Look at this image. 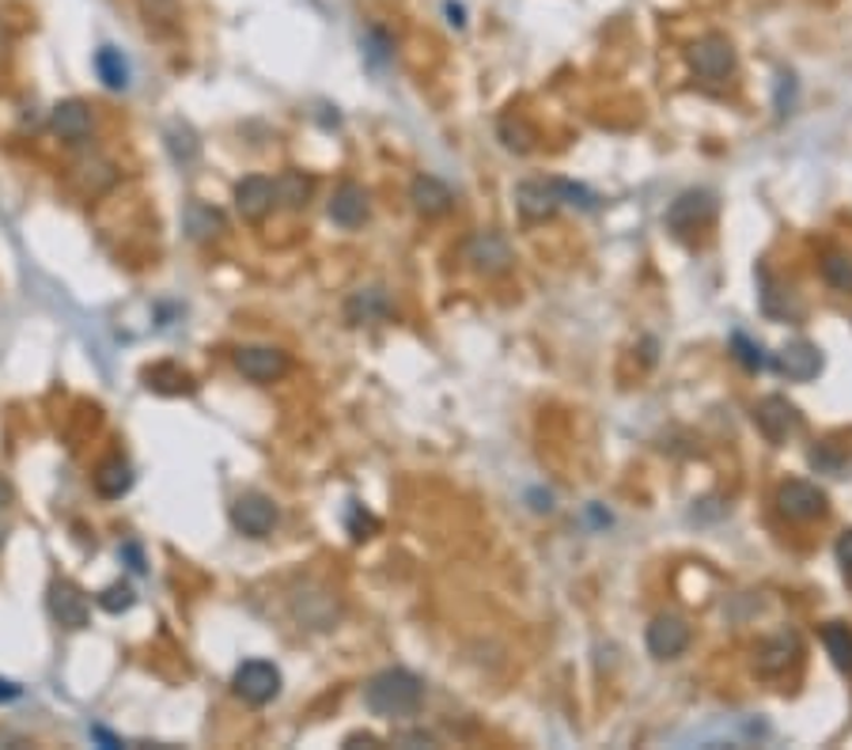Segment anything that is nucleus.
Returning a JSON list of instances; mask_svg holds the SVG:
<instances>
[{"label":"nucleus","instance_id":"obj_1","mask_svg":"<svg viewBox=\"0 0 852 750\" xmlns=\"http://www.w3.org/2000/svg\"><path fill=\"white\" fill-rule=\"evenodd\" d=\"M424 701V682L417 679L405 667H391V671H379L372 682L364 687V706L375 717H413Z\"/></svg>","mask_w":852,"mask_h":750},{"label":"nucleus","instance_id":"obj_2","mask_svg":"<svg viewBox=\"0 0 852 750\" xmlns=\"http://www.w3.org/2000/svg\"><path fill=\"white\" fill-rule=\"evenodd\" d=\"M231 690L247 701V706H270V701L281 693V671L265 660H247L231 679Z\"/></svg>","mask_w":852,"mask_h":750},{"label":"nucleus","instance_id":"obj_3","mask_svg":"<svg viewBox=\"0 0 852 750\" xmlns=\"http://www.w3.org/2000/svg\"><path fill=\"white\" fill-rule=\"evenodd\" d=\"M231 523H235V531L247 534V539H265V534H273V527H277L273 500L262 493H243L235 504H231Z\"/></svg>","mask_w":852,"mask_h":750},{"label":"nucleus","instance_id":"obj_4","mask_svg":"<svg viewBox=\"0 0 852 750\" xmlns=\"http://www.w3.org/2000/svg\"><path fill=\"white\" fill-rule=\"evenodd\" d=\"M690 64L698 77L724 80V77H731V69H735V50H731V42L724 34H705V39H698L690 46Z\"/></svg>","mask_w":852,"mask_h":750},{"label":"nucleus","instance_id":"obj_5","mask_svg":"<svg viewBox=\"0 0 852 750\" xmlns=\"http://www.w3.org/2000/svg\"><path fill=\"white\" fill-rule=\"evenodd\" d=\"M754 421H758V429L765 432V440H773V443H784L789 437L800 432V410H795L789 398H781V394L762 398L758 410H754Z\"/></svg>","mask_w":852,"mask_h":750},{"label":"nucleus","instance_id":"obj_6","mask_svg":"<svg viewBox=\"0 0 852 750\" xmlns=\"http://www.w3.org/2000/svg\"><path fill=\"white\" fill-rule=\"evenodd\" d=\"M776 508H781L789 520H819V516L826 512V493H822L819 486H811V481L795 478L776 489Z\"/></svg>","mask_w":852,"mask_h":750},{"label":"nucleus","instance_id":"obj_7","mask_svg":"<svg viewBox=\"0 0 852 750\" xmlns=\"http://www.w3.org/2000/svg\"><path fill=\"white\" fill-rule=\"evenodd\" d=\"M235 368L243 372L250 383H273L289 372V357L273 346H247L235 353Z\"/></svg>","mask_w":852,"mask_h":750},{"label":"nucleus","instance_id":"obj_8","mask_svg":"<svg viewBox=\"0 0 852 750\" xmlns=\"http://www.w3.org/2000/svg\"><path fill=\"white\" fill-rule=\"evenodd\" d=\"M690 648V626L679 614H660L648 626V652L655 660H674Z\"/></svg>","mask_w":852,"mask_h":750},{"label":"nucleus","instance_id":"obj_9","mask_svg":"<svg viewBox=\"0 0 852 750\" xmlns=\"http://www.w3.org/2000/svg\"><path fill=\"white\" fill-rule=\"evenodd\" d=\"M712 212H716V201H712V193L690 190V193H682V198L674 201L671 209H666V224L679 231V236H686V231L705 228L709 220H712Z\"/></svg>","mask_w":852,"mask_h":750},{"label":"nucleus","instance_id":"obj_10","mask_svg":"<svg viewBox=\"0 0 852 750\" xmlns=\"http://www.w3.org/2000/svg\"><path fill=\"white\" fill-rule=\"evenodd\" d=\"M273 201H277V187H273V179H265V174H250V179H243L235 187V209H239V217L250 220V224L270 217Z\"/></svg>","mask_w":852,"mask_h":750},{"label":"nucleus","instance_id":"obj_11","mask_svg":"<svg viewBox=\"0 0 852 750\" xmlns=\"http://www.w3.org/2000/svg\"><path fill=\"white\" fill-rule=\"evenodd\" d=\"M773 368L784 379H792V383H808V379L822 372V353L811 341H792V346H784L781 353L773 357Z\"/></svg>","mask_w":852,"mask_h":750},{"label":"nucleus","instance_id":"obj_12","mask_svg":"<svg viewBox=\"0 0 852 750\" xmlns=\"http://www.w3.org/2000/svg\"><path fill=\"white\" fill-rule=\"evenodd\" d=\"M50 129L61 137V141H69V144L88 141V133H91V110H88V103H80V99H64V103H58V107H53V114H50Z\"/></svg>","mask_w":852,"mask_h":750},{"label":"nucleus","instance_id":"obj_13","mask_svg":"<svg viewBox=\"0 0 852 750\" xmlns=\"http://www.w3.org/2000/svg\"><path fill=\"white\" fill-rule=\"evenodd\" d=\"M515 201H520V212L527 220H545L561 209V182H523L515 190Z\"/></svg>","mask_w":852,"mask_h":750},{"label":"nucleus","instance_id":"obj_14","mask_svg":"<svg viewBox=\"0 0 852 750\" xmlns=\"http://www.w3.org/2000/svg\"><path fill=\"white\" fill-rule=\"evenodd\" d=\"M50 614L58 618V626H64V629H83L91 618V607H88V599L80 596V588H72V583H53Z\"/></svg>","mask_w":852,"mask_h":750},{"label":"nucleus","instance_id":"obj_15","mask_svg":"<svg viewBox=\"0 0 852 750\" xmlns=\"http://www.w3.org/2000/svg\"><path fill=\"white\" fill-rule=\"evenodd\" d=\"M467 262H474V270L481 273H500L512 262V250H508L504 239L493 236V231H481V236H474L467 243Z\"/></svg>","mask_w":852,"mask_h":750},{"label":"nucleus","instance_id":"obj_16","mask_svg":"<svg viewBox=\"0 0 852 750\" xmlns=\"http://www.w3.org/2000/svg\"><path fill=\"white\" fill-rule=\"evenodd\" d=\"M330 220L341 228H360L368 220V193L357 182L338 187V193L330 198Z\"/></svg>","mask_w":852,"mask_h":750},{"label":"nucleus","instance_id":"obj_17","mask_svg":"<svg viewBox=\"0 0 852 750\" xmlns=\"http://www.w3.org/2000/svg\"><path fill=\"white\" fill-rule=\"evenodd\" d=\"M410 201H413L417 212H424V217H440V212L451 209L455 193L443 187L440 179H432V174H421V179L413 182V190H410Z\"/></svg>","mask_w":852,"mask_h":750},{"label":"nucleus","instance_id":"obj_18","mask_svg":"<svg viewBox=\"0 0 852 750\" xmlns=\"http://www.w3.org/2000/svg\"><path fill=\"white\" fill-rule=\"evenodd\" d=\"M133 489V467L126 459H110L96 470V493L107 500H118Z\"/></svg>","mask_w":852,"mask_h":750},{"label":"nucleus","instance_id":"obj_19","mask_svg":"<svg viewBox=\"0 0 852 750\" xmlns=\"http://www.w3.org/2000/svg\"><path fill=\"white\" fill-rule=\"evenodd\" d=\"M345 314H349V322H357V327L360 322L387 319V314H391V300H387L383 289H360L353 300H349Z\"/></svg>","mask_w":852,"mask_h":750},{"label":"nucleus","instance_id":"obj_20","mask_svg":"<svg viewBox=\"0 0 852 750\" xmlns=\"http://www.w3.org/2000/svg\"><path fill=\"white\" fill-rule=\"evenodd\" d=\"M96 72H99V80H103L110 91H126L129 88V61H126L122 50H114V46H99Z\"/></svg>","mask_w":852,"mask_h":750},{"label":"nucleus","instance_id":"obj_21","mask_svg":"<svg viewBox=\"0 0 852 750\" xmlns=\"http://www.w3.org/2000/svg\"><path fill=\"white\" fill-rule=\"evenodd\" d=\"M187 231L198 243H206V239H217L220 231H224V217H220L217 209L201 206V201H190L187 209Z\"/></svg>","mask_w":852,"mask_h":750},{"label":"nucleus","instance_id":"obj_22","mask_svg":"<svg viewBox=\"0 0 852 750\" xmlns=\"http://www.w3.org/2000/svg\"><path fill=\"white\" fill-rule=\"evenodd\" d=\"M273 187H277V201H284L289 209H303L311 198V179L303 171H284Z\"/></svg>","mask_w":852,"mask_h":750},{"label":"nucleus","instance_id":"obj_23","mask_svg":"<svg viewBox=\"0 0 852 750\" xmlns=\"http://www.w3.org/2000/svg\"><path fill=\"white\" fill-rule=\"evenodd\" d=\"M144 379H148V387L160 394H190L193 391V379L187 372H179L174 364H156Z\"/></svg>","mask_w":852,"mask_h":750},{"label":"nucleus","instance_id":"obj_24","mask_svg":"<svg viewBox=\"0 0 852 750\" xmlns=\"http://www.w3.org/2000/svg\"><path fill=\"white\" fill-rule=\"evenodd\" d=\"M822 644H826V652L833 656V663H838L841 671H852V633H849V626H841V622L822 626Z\"/></svg>","mask_w":852,"mask_h":750},{"label":"nucleus","instance_id":"obj_25","mask_svg":"<svg viewBox=\"0 0 852 750\" xmlns=\"http://www.w3.org/2000/svg\"><path fill=\"white\" fill-rule=\"evenodd\" d=\"M167 148H171V156L179 163H190L193 156H198V137H193V129L187 122H171L167 126Z\"/></svg>","mask_w":852,"mask_h":750},{"label":"nucleus","instance_id":"obj_26","mask_svg":"<svg viewBox=\"0 0 852 750\" xmlns=\"http://www.w3.org/2000/svg\"><path fill=\"white\" fill-rule=\"evenodd\" d=\"M789 652H795L792 637H781V641H773L762 656H758V671H762V674H781L784 667H789V660H792Z\"/></svg>","mask_w":852,"mask_h":750},{"label":"nucleus","instance_id":"obj_27","mask_svg":"<svg viewBox=\"0 0 852 750\" xmlns=\"http://www.w3.org/2000/svg\"><path fill=\"white\" fill-rule=\"evenodd\" d=\"M822 277H826L838 292H852V258L849 254H826V262H822Z\"/></svg>","mask_w":852,"mask_h":750},{"label":"nucleus","instance_id":"obj_28","mask_svg":"<svg viewBox=\"0 0 852 750\" xmlns=\"http://www.w3.org/2000/svg\"><path fill=\"white\" fill-rule=\"evenodd\" d=\"M133 603H137L133 583H110V588H103V596H99V607H103L107 614H126Z\"/></svg>","mask_w":852,"mask_h":750},{"label":"nucleus","instance_id":"obj_29","mask_svg":"<svg viewBox=\"0 0 852 750\" xmlns=\"http://www.w3.org/2000/svg\"><path fill=\"white\" fill-rule=\"evenodd\" d=\"M731 349H735V357L743 360L750 372H758V368L770 364V360L762 357V346H754V341H750L746 333H735V338H731Z\"/></svg>","mask_w":852,"mask_h":750},{"label":"nucleus","instance_id":"obj_30","mask_svg":"<svg viewBox=\"0 0 852 750\" xmlns=\"http://www.w3.org/2000/svg\"><path fill=\"white\" fill-rule=\"evenodd\" d=\"M141 12L148 27L152 23H171L174 20V0H141Z\"/></svg>","mask_w":852,"mask_h":750},{"label":"nucleus","instance_id":"obj_31","mask_svg":"<svg viewBox=\"0 0 852 750\" xmlns=\"http://www.w3.org/2000/svg\"><path fill=\"white\" fill-rule=\"evenodd\" d=\"M368 58H372L375 64H383L387 58H391V42H387L383 31H372V34H368Z\"/></svg>","mask_w":852,"mask_h":750},{"label":"nucleus","instance_id":"obj_32","mask_svg":"<svg viewBox=\"0 0 852 750\" xmlns=\"http://www.w3.org/2000/svg\"><path fill=\"white\" fill-rule=\"evenodd\" d=\"M838 561H841V569L852 572V531L841 534V542H838Z\"/></svg>","mask_w":852,"mask_h":750},{"label":"nucleus","instance_id":"obj_33","mask_svg":"<svg viewBox=\"0 0 852 750\" xmlns=\"http://www.w3.org/2000/svg\"><path fill=\"white\" fill-rule=\"evenodd\" d=\"M122 553H126V561H129V569L133 572H144V558H141V546H122Z\"/></svg>","mask_w":852,"mask_h":750},{"label":"nucleus","instance_id":"obj_34","mask_svg":"<svg viewBox=\"0 0 852 750\" xmlns=\"http://www.w3.org/2000/svg\"><path fill=\"white\" fill-rule=\"evenodd\" d=\"M12 497H16V493H12V486H8V481L0 478V512H4V508L12 504Z\"/></svg>","mask_w":852,"mask_h":750},{"label":"nucleus","instance_id":"obj_35","mask_svg":"<svg viewBox=\"0 0 852 750\" xmlns=\"http://www.w3.org/2000/svg\"><path fill=\"white\" fill-rule=\"evenodd\" d=\"M8 698H20V687H16V682L0 679V701H8Z\"/></svg>","mask_w":852,"mask_h":750},{"label":"nucleus","instance_id":"obj_36","mask_svg":"<svg viewBox=\"0 0 852 750\" xmlns=\"http://www.w3.org/2000/svg\"><path fill=\"white\" fill-rule=\"evenodd\" d=\"M0 58H4V31H0Z\"/></svg>","mask_w":852,"mask_h":750}]
</instances>
